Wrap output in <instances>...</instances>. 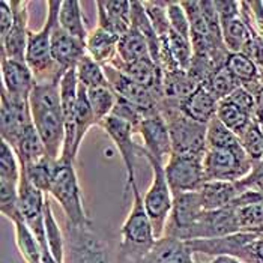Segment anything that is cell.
I'll return each mask as SVG.
<instances>
[{
	"mask_svg": "<svg viewBox=\"0 0 263 263\" xmlns=\"http://www.w3.org/2000/svg\"><path fill=\"white\" fill-rule=\"evenodd\" d=\"M226 100H229L230 102H233L235 105H238L239 108H242L245 113H248L250 116H256V111H257V102L254 100V97H253V93L248 90V89H245L243 86H239L229 98H226Z\"/></svg>",
	"mask_w": 263,
	"mask_h": 263,
	"instance_id": "cell-44",
	"label": "cell"
},
{
	"mask_svg": "<svg viewBox=\"0 0 263 263\" xmlns=\"http://www.w3.org/2000/svg\"><path fill=\"white\" fill-rule=\"evenodd\" d=\"M118 35H113L107 30L97 26L92 32H89L86 40V51L87 54L98 62L101 66L110 65L118 58V44H119Z\"/></svg>",
	"mask_w": 263,
	"mask_h": 263,
	"instance_id": "cell-22",
	"label": "cell"
},
{
	"mask_svg": "<svg viewBox=\"0 0 263 263\" xmlns=\"http://www.w3.org/2000/svg\"><path fill=\"white\" fill-rule=\"evenodd\" d=\"M236 146H241L239 137L218 121L217 116L208 123L206 149H230Z\"/></svg>",
	"mask_w": 263,
	"mask_h": 263,
	"instance_id": "cell-36",
	"label": "cell"
},
{
	"mask_svg": "<svg viewBox=\"0 0 263 263\" xmlns=\"http://www.w3.org/2000/svg\"><path fill=\"white\" fill-rule=\"evenodd\" d=\"M131 194L133 206L121 229V254L126 263H143L146 256L152 251L157 238L137 183L131 186Z\"/></svg>",
	"mask_w": 263,
	"mask_h": 263,
	"instance_id": "cell-3",
	"label": "cell"
},
{
	"mask_svg": "<svg viewBox=\"0 0 263 263\" xmlns=\"http://www.w3.org/2000/svg\"><path fill=\"white\" fill-rule=\"evenodd\" d=\"M61 2H47V18L40 30L29 33L26 63L36 83H58L66 72L51 54V33L59 20Z\"/></svg>",
	"mask_w": 263,
	"mask_h": 263,
	"instance_id": "cell-2",
	"label": "cell"
},
{
	"mask_svg": "<svg viewBox=\"0 0 263 263\" xmlns=\"http://www.w3.org/2000/svg\"><path fill=\"white\" fill-rule=\"evenodd\" d=\"M242 263H263V238L259 236L256 241L248 243L243 250Z\"/></svg>",
	"mask_w": 263,
	"mask_h": 263,
	"instance_id": "cell-46",
	"label": "cell"
},
{
	"mask_svg": "<svg viewBox=\"0 0 263 263\" xmlns=\"http://www.w3.org/2000/svg\"><path fill=\"white\" fill-rule=\"evenodd\" d=\"M42 260L44 263H59L51 254H50V251L48 250H45V251H42Z\"/></svg>",
	"mask_w": 263,
	"mask_h": 263,
	"instance_id": "cell-49",
	"label": "cell"
},
{
	"mask_svg": "<svg viewBox=\"0 0 263 263\" xmlns=\"http://www.w3.org/2000/svg\"><path fill=\"white\" fill-rule=\"evenodd\" d=\"M86 92H87V98L90 102L92 111L95 115L97 123L100 125L105 118H108L113 113V108L118 102V95L111 89L110 84L92 87V89H87Z\"/></svg>",
	"mask_w": 263,
	"mask_h": 263,
	"instance_id": "cell-31",
	"label": "cell"
},
{
	"mask_svg": "<svg viewBox=\"0 0 263 263\" xmlns=\"http://www.w3.org/2000/svg\"><path fill=\"white\" fill-rule=\"evenodd\" d=\"M51 54L56 63L61 65L65 71L72 69L87 54L86 42L71 36L56 23L51 33Z\"/></svg>",
	"mask_w": 263,
	"mask_h": 263,
	"instance_id": "cell-17",
	"label": "cell"
},
{
	"mask_svg": "<svg viewBox=\"0 0 263 263\" xmlns=\"http://www.w3.org/2000/svg\"><path fill=\"white\" fill-rule=\"evenodd\" d=\"M238 232H241L238 209L229 206L217 211H203L197 223L190 230L186 241L224 238Z\"/></svg>",
	"mask_w": 263,
	"mask_h": 263,
	"instance_id": "cell-13",
	"label": "cell"
},
{
	"mask_svg": "<svg viewBox=\"0 0 263 263\" xmlns=\"http://www.w3.org/2000/svg\"><path fill=\"white\" fill-rule=\"evenodd\" d=\"M217 119L226 125L230 131H233L238 137H241L248 129V126L254 122V118L245 113L242 108L235 105L229 100H223L218 102L217 108Z\"/></svg>",
	"mask_w": 263,
	"mask_h": 263,
	"instance_id": "cell-28",
	"label": "cell"
},
{
	"mask_svg": "<svg viewBox=\"0 0 263 263\" xmlns=\"http://www.w3.org/2000/svg\"><path fill=\"white\" fill-rule=\"evenodd\" d=\"M161 44L167 48V51L170 53L173 61L176 62L182 69L185 71L190 69V65H191L193 56H194L191 40L183 38L179 33L170 30L168 35L161 40Z\"/></svg>",
	"mask_w": 263,
	"mask_h": 263,
	"instance_id": "cell-34",
	"label": "cell"
},
{
	"mask_svg": "<svg viewBox=\"0 0 263 263\" xmlns=\"http://www.w3.org/2000/svg\"><path fill=\"white\" fill-rule=\"evenodd\" d=\"M98 9V27L122 36L131 29V2H97Z\"/></svg>",
	"mask_w": 263,
	"mask_h": 263,
	"instance_id": "cell-18",
	"label": "cell"
},
{
	"mask_svg": "<svg viewBox=\"0 0 263 263\" xmlns=\"http://www.w3.org/2000/svg\"><path fill=\"white\" fill-rule=\"evenodd\" d=\"M146 58H151L147 41L139 30L131 27L125 35L119 38L118 59L123 63H133Z\"/></svg>",
	"mask_w": 263,
	"mask_h": 263,
	"instance_id": "cell-26",
	"label": "cell"
},
{
	"mask_svg": "<svg viewBox=\"0 0 263 263\" xmlns=\"http://www.w3.org/2000/svg\"><path fill=\"white\" fill-rule=\"evenodd\" d=\"M65 263H118L107 242L92 227L65 226Z\"/></svg>",
	"mask_w": 263,
	"mask_h": 263,
	"instance_id": "cell-7",
	"label": "cell"
},
{
	"mask_svg": "<svg viewBox=\"0 0 263 263\" xmlns=\"http://www.w3.org/2000/svg\"><path fill=\"white\" fill-rule=\"evenodd\" d=\"M14 232H15V243L18 248L20 256L26 263H44L42 260V250L32 232L27 229L24 221H15Z\"/></svg>",
	"mask_w": 263,
	"mask_h": 263,
	"instance_id": "cell-32",
	"label": "cell"
},
{
	"mask_svg": "<svg viewBox=\"0 0 263 263\" xmlns=\"http://www.w3.org/2000/svg\"><path fill=\"white\" fill-rule=\"evenodd\" d=\"M33 125L30 105L27 98H20L9 95L2 87L0 95V133L2 140L6 142L11 147L15 146L20 136Z\"/></svg>",
	"mask_w": 263,
	"mask_h": 263,
	"instance_id": "cell-11",
	"label": "cell"
},
{
	"mask_svg": "<svg viewBox=\"0 0 263 263\" xmlns=\"http://www.w3.org/2000/svg\"><path fill=\"white\" fill-rule=\"evenodd\" d=\"M74 123H76V152L79 154L81 142L84 140L89 129L93 125H98L97 119H95V115L92 111L89 98H87V92L83 86L79 87V100H77L76 115H74Z\"/></svg>",
	"mask_w": 263,
	"mask_h": 263,
	"instance_id": "cell-30",
	"label": "cell"
},
{
	"mask_svg": "<svg viewBox=\"0 0 263 263\" xmlns=\"http://www.w3.org/2000/svg\"><path fill=\"white\" fill-rule=\"evenodd\" d=\"M137 154H142L152 168V182L143 196V204H144V209L151 218L155 238L161 239L164 236V232H165L167 221H168L170 214H172L173 193L168 186L165 172H164V165L161 162H158L151 155H147L143 151L142 146L137 147Z\"/></svg>",
	"mask_w": 263,
	"mask_h": 263,
	"instance_id": "cell-6",
	"label": "cell"
},
{
	"mask_svg": "<svg viewBox=\"0 0 263 263\" xmlns=\"http://www.w3.org/2000/svg\"><path fill=\"white\" fill-rule=\"evenodd\" d=\"M221 30H223L224 45L230 53H243L250 45V42L253 41L254 35H257L245 24L241 15L233 20L221 23Z\"/></svg>",
	"mask_w": 263,
	"mask_h": 263,
	"instance_id": "cell-25",
	"label": "cell"
},
{
	"mask_svg": "<svg viewBox=\"0 0 263 263\" xmlns=\"http://www.w3.org/2000/svg\"><path fill=\"white\" fill-rule=\"evenodd\" d=\"M209 263H242L239 259L236 257H232V256H218V257H214Z\"/></svg>",
	"mask_w": 263,
	"mask_h": 263,
	"instance_id": "cell-48",
	"label": "cell"
},
{
	"mask_svg": "<svg viewBox=\"0 0 263 263\" xmlns=\"http://www.w3.org/2000/svg\"><path fill=\"white\" fill-rule=\"evenodd\" d=\"M203 157L199 154H172L164 165V172L173 196L202 188L206 182Z\"/></svg>",
	"mask_w": 263,
	"mask_h": 263,
	"instance_id": "cell-9",
	"label": "cell"
},
{
	"mask_svg": "<svg viewBox=\"0 0 263 263\" xmlns=\"http://www.w3.org/2000/svg\"><path fill=\"white\" fill-rule=\"evenodd\" d=\"M21 164L15 151L6 142L0 143V179L20 183Z\"/></svg>",
	"mask_w": 263,
	"mask_h": 263,
	"instance_id": "cell-39",
	"label": "cell"
},
{
	"mask_svg": "<svg viewBox=\"0 0 263 263\" xmlns=\"http://www.w3.org/2000/svg\"><path fill=\"white\" fill-rule=\"evenodd\" d=\"M179 108L190 119L208 125L217 116L218 101L209 93L204 86H199L191 95L179 101Z\"/></svg>",
	"mask_w": 263,
	"mask_h": 263,
	"instance_id": "cell-20",
	"label": "cell"
},
{
	"mask_svg": "<svg viewBox=\"0 0 263 263\" xmlns=\"http://www.w3.org/2000/svg\"><path fill=\"white\" fill-rule=\"evenodd\" d=\"M254 119H256V122H257L259 125H262V126H263V107L257 108V111H256V116H254Z\"/></svg>",
	"mask_w": 263,
	"mask_h": 263,
	"instance_id": "cell-50",
	"label": "cell"
},
{
	"mask_svg": "<svg viewBox=\"0 0 263 263\" xmlns=\"http://www.w3.org/2000/svg\"><path fill=\"white\" fill-rule=\"evenodd\" d=\"M158 110L168 126L173 154L204 155L208 125L185 116L179 108V101L175 100L162 98L158 104Z\"/></svg>",
	"mask_w": 263,
	"mask_h": 263,
	"instance_id": "cell-4",
	"label": "cell"
},
{
	"mask_svg": "<svg viewBox=\"0 0 263 263\" xmlns=\"http://www.w3.org/2000/svg\"><path fill=\"white\" fill-rule=\"evenodd\" d=\"M111 116H116L122 121L131 123L136 128V133H137V128H139L140 122L146 118V115L143 113L142 108H139L136 104L126 101L123 98H119V97H118V102H116V105L113 108Z\"/></svg>",
	"mask_w": 263,
	"mask_h": 263,
	"instance_id": "cell-43",
	"label": "cell"
},
{
	"mask_svg": "<svg viewBox=\"0 0 263 263\" xmlns=\"http://www.w3.org/2000/svg\"><path fill=\"white\" fill-rule=\"evenodd\" d=\"M14 23L11 30L5 38L0 40L2 53L0 56H5L8 59L26 62V50H27V41H29V3L26 0H9Z\"/></svg>",
	"mask_w": 263,
	"mask_h": 263,
	"instance_id": "cell-15",
	"label": "cell"
},
{
	"mask_svg": "<svg viewBox=\"0 0 263 263\" xmlns=\"http://www.w3.org/2000/svg\"><path fill=\"white\" fill-rule=\"evenodd\" d=\"M203 168L206 181L239 182L251 173L253 161L242 144L230 149H206Z\"/></svg>",
	"mask_w": 263,
	"mask_h": 263,
	"instance_id": "cell-8",
	"label": "cell"
},
{
	"mask_svg": "<svg viewBox=\"0 0 263 263\" xmlns=\"http://www.w3.org/2000/svg\"><path fill=\"white\" fill-rule=\"evenodd\" d=\"M204 208L199 191L181 193L173 196V208L165 226L164 236L186 241L193 226L200 218Z\"/></svg>",
	"mask_w": 263,
	"mask_h": 263,
	"instance_id": "cell-12",
	"label": "cell"
},
{
	"mask_svg": "<svg viewBox=\"0 0 263 263\" xmlns=\"http://www.w3.org/2000/svg\"><path fill=\"white\" fill-rule=\"evenodd\" d=\"M77 71V79L80 86H83L86 90L92 89V87H98V86H105L108 84L104 68L98 62H95L89 54H86L79 65L76 66Z\"/></svg>",
	"mask_w": 263,
	"mask_h": 263,
	"instance_id": "cell-38",
	"label": "cell"
},
{
	"mask_svg": "<svg viewBox=\"0 0 263 263\" xmlns=\"http://www.w3.org/2000/svg\"><path fill=\"white\" fill-rule=\"evenodd\" d=\"M58 24L62 30L69 33L71 36L83 41V42H86V40H87L89 33L86 30V21H84L80 2H77V0H63V2H61Z\"/></svg>",
	"mask_w": 263,
	"mask_h": 263,
	"instance_id": "cell-24",
	"label": "cell"
},
{
	"mask_svg": "<svg viewBox=\"0 0 263 263\" xmlns=\"http://www.w3.org/2000/svg\"><path fill=\"white\" fill-rule=\"evenodd\" d=\"M259 35H260V38H262V40H263V30H262V32H260V33H259Z\"/></svg>",
	"mask_w": 263,
	"mask_h": 263,
	"instance_id": "cell-51",
	"label": "cell"
},
{
	"mask_svg": "<svg viewBox=\"0 0 263 263\" xmlns=\"http://www.w3.org/2000/svg\"><path fill=\"white\" fill-rule=\"evenodd\" d=\"M167 15L170 29L176 33H179L183 38L191 40V24L188 20V15L182 8L181 2H168L167 5Z\"/></svg>",
	"mask_w": 263,
	"mask_h": 263,
	"instance_id": "cell-42",
	"label": "cell"
},
{
	"mask_svg": "<svg viewBox=\"0 0 263 263\" xmlns=\"http://www.w3.org/2000/svg\"><path fill=\"white\" fill-rule=\"evenodd\" d=\"M226 68L241 83V86L254 83L260 74V69L254 63V61H251L248 56H245L242 53H230L226 62Z\"/></svg>",
	"mask_w": 263,
	"mask_h": 263,
	"instance_id": "cell-35",
	"label": "cell"
},
{
	"mask_svg": "<svg viewBox=\"0 0 263 263\" xmlns=\"http://www.w3.org/2000/svg\"><path fill=\"white\" fill-rule=\"evenodd\" d=\"M143 263H196V260L186 241L162 236L161 239H157Z\"/></svg>",
	"mask_w": 263,
	"mask_h": 263,
	"instance_id": "cell-19",
	"label": "cell"
},
{
	"mask_svg": "<svg viewBox=\"0 0 263 263\" xmlns=\"http://www.w3.org/2000/svg\"><path fill=\"white\" fill-rule=\"evenodd\" d=\"M105 131V134L111 139V142L115 143V146L119 151L123 167H125V188H123V197H126V194L131 191V186L136 182V168H134V160H136V154H137V144L134 143V133L136 128L128 123V122L122 121L116 116H108L98 125Z\"/></svg>",
	"mask_w": 263,
	"mask_h": 263,
	"instance_id": "cell-10",
	"label": "cell"
},
{
	"mask_svg": "<svg viewBox=\"0 0 263 263\" xmlns=\"http://www.w3.org/2000/svg\"><path fill=\"white\" fill-rule=\"evenodd\" d=\"M59 86L61 81L36 83L29 97L33 126L45 144L47 154L54 160L61 158L65 143V118Z\"/></svg>",
	"mask_w": 263,
	"mask_h": 263,
	"instance_id": "cell-1",
	"label": "cell"
},
{
	"mask_svg": "<svg viewBox=\"0 0 263 263\" xmlns=\"http://www.w3.org/2000/svg\"><path fill=\"white\" fill-rule=\"evenodd\" d=\"M12 149L15 151V154L20 160L21 168L41 161L42 158H45L48 155L45 144L33 125L26 128V131L21 134L18 142L15 143V146Z\"/></svg>",
	"mask_w": 263,
	"mask_h": 263,
	"instance_id": "cell-23",
	"label": "cell"
},
{
	"mask_svg": "<svg viewBox=\"0 0 263 263\" xmlns=\"http://www.w3.org/2000/svg\"><path fill=\"white\" fill-rule=\"evenodd\" d=\"M12 23H14V14L11 5L9 2L2 0L0 2V40L8 35V32L12 27Z\"/></svg>",
	"mask_w": 263,
	"mask_h": 263,
	"instance_id": "cell-47",
	"label": "cell"
},
{
	"mask_svg": "<svg viewBox=\"0 0 263 263\" xmlns=\"http://www.w3.org/2000/svg\"><path fill=\"white\" fill-rule=\"evenodd\" d=\"M18 185L20 183L0 179V211L3 217H6L11 223L23 221L20 212Z\"/></svg>",
	"mask_w": 263,
	"mask_h": 263,
	"instance_id": "cell-37",
	"label": "cell"
},
{
	"mask_svg": "<svg viewBox=\"0 0 263 263\" xmlns=\"http://www.w3.org/2000/svg\"><path fill=\"white\" fill-rule=\"evenodd\" d=\"M204 211H217L232 206L241 194L238 182L226 181H206L199 190Z\"/></svg>",
	"mask_w": 263,
	"mask_h": 263,
	"instance_id": "cell-21",
	"label": "cell"
},
{
	"mask_svg": "<svg viewBox=\"0 0 263 263\" xmlns=\"http://www.w3.org/2000/svg\"><path fill=\"white\" fill-rule=\"evenodd\" d=\"M214 3H215V9H217L220 23L233 20L241 15V8H239L238 2L223 0V2H214Z\"/></svg>",
	"mask_w": 263,
	"mask_h": 263,
	"instance_id": "cell-45",
	"label": "cell"
},
{
	"mask_svg": "<svg viewBox=\"0 0 263 263\" xmlns=\"http://www.w3.org/2000/svg\"><path fill=\"white\" fill-rule=\"evenodd\" d=\"M241 144L245 149L247 155L251 158L253 164H257L263 160V134L260 125L254 122L248 126V129L239 137Z\"/></svg>",
	"mask_w": 263,
	"mask_h": 263,
	"instance_id": "cell-40",
	"label": "cell"
},
{
	"mask_svg": "<svg viewBox=\"0 0 263 263\" xmlns=\"http://www.w3.org/2000/svg\"><path fill=\"white\" fill-rule=\"evenodd\" d=\"M137 133L142 136L143 143H144L143 151L147 155H151L154 160L165 165V162L168 161V158L173 154V147H172L168 126L161 116V113L158 111V113L146 116L140 122Z\"/></svg>",
	"mask_w": 263,
	"mask_h": 263,
	"instance_id": "cell-14",
	"label": "cell"
},
{
	"mask_svg": "<svg viewBox=\"0 0 263 263\" xmlns=\"http://www.w3.org/2000/svg\"><path fill=\"white\" fill-rule=\"evenodd\" d=\"M167 5L168 2H143L144 11L160 40L165 38L168 32L172 30L170 23H168V15H167Z\"/></svg>",
	"mask_w": 263,
	"mask_h": 263,
	"instance_id": "cell-41",
	"label": "cell"
},
{
	"mask_svg": "<svg viewBox=\"0 0 263 263\" xmlns=\"http://www.w3.org/2000/svg\"><path fill=\"white\" fill-rule=\"evenodd\" d=\"M202 86H204L209 90V93L220 102L229 98L241 86V83L232 76V72L226 66H223L217 69Z\"/></svg>",
	"mask_w": 263,
	"mask_h": 263,
	"instance_id": "cell-33",
	"label": "cell"
},
{
	"mask_svg": "<svg viewBox=\"0 0 263 263\" xmlns=\"http://www.w3.org/2000/svg\"><path fill=\"white\" fill-rule=\"evenodd\" d=\"M48 196L59 203L66 217V224L76 227H92V221L84 211L83 193L74 162H63L59 160V167Z\"/></svg>",
	"mask_w": 263,
	"mask_h": 263,
	"instance_id": "cell-5",
	"label": "cell"
},
{
	"mask_svg": "<svg viewBox=\"0 0 263 263\" xmlns=\"http://www.w3.org/2000/svg\"><path fill=\"white\" fill-rule=\"evenodd\" d=\"M58 167H59V160H54L50 155H47L41 161L21 168V173L44 194H48L53 179L56 176Z\"/></svg>",
	"mask_w": 263,
	"mask_h": 263,
	"instance_id": "cell-27",
	"label": "cell"
},
{
	"mask_svg": "<svg viewBox=\"0 0 263 263\" xmlns=\"http://www.w3.org/2000/svg\"><path fill=\"white\" fill-rule=\"evenodd\" d=\"M196 263H200V262H196Z\"/></svg>",
	"mask_w": 263,
	"mask_h": 263,
	"instance_id": "cell-52",
	"label": "cell"
},
{
	"mask_svg": "<svg viewBox=\"0 0 263 263\" xmlns=\"http://www.w3.org/2000/svg\"><path fill=\"white\" fill-rule=\"evenodd\" d=\"M45 239L50 254L59 263H65V232L54 218L50 196L45 199Z\"/></svg>",
	"mask_w": 263,
	"mask_h": 263,
	"instance_id": "cell-29",
	"label": "cell"
},
{
	"mask_svg": "<svg viewBox=\"0 0 263 263\" xmlns=\"http://www.w3.org/2000/svg\"><path fill=\"white\" fill-rule=\"evenodd\" d=\"M2 58V87L14 97L27 98L30 97L36 80L26 62Z\"/></svg>",
	"mask_w": 263,
	"mask_h": 263,
	"instance_id": "cell-16",
	"label": "cell"
}]
</instances>
